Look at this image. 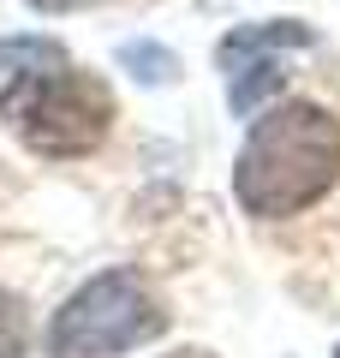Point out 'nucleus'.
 Returning <instances> with one entry per match:
<instances>
[{"label":"nucleus","mask_w":340,"mask_h":358,"mask_svg":"<svg viewBox=\"0 0 340 358\" xmlns=\"http://www.w3.org/2000/svg\"><path fill=\"white\" fill-rule=\"evenodd\" d=\"M167 334L162 299L143 287L138 268H108L84 281L48 322V352L54 358H120L132 346H150Z\"/></svg>","instance_id":"nucleus-3"},{"label":"nucleus","mask_w":340,"mask_h":358,"mask_svg":"<svg viewBox=\"0 0 340 358\" xmlns=\"http://www.w3.org/2000/svg\"><path fill=\"white\" fill-rule=\"evenodd\" d=\"M60 60H72V54L54 36H6L0 42V72H36V66H60Z\"/></svg>","instance_id":"nucleus-5"},{"label":"nucleus","mask_w":340,"mask_h":358,"mask_svg":"<svg viewBox=\"0 0 340 358\" xmlns=\"http://www.w3.org/2000/svg\"><path fill=\"white\" fill-rule=\"evenodd\" d=\"M340 179V120L316 102H281L251 126L233 167V192L251 215L287 221L328 197Z\"/></svg>","instance_id":"nucleus-1"},{"label":"nucleus","mask_w":340,"mask_h":358,"mask_svg":"<svg viewBox=\"0 0 340 358\" xmlns=\"http://www.w3.org/2000/svg\"><path fill=\"white\" fill-rule=\"evenodd\" d=\"M167 358H209V352H197V346H185V352H167Z\"/></svg>","instance_id":"nucleus-9"},{"label":"nucleus","mask_w":340,"mask_h":358,"mask_svg":"<svg viewBox=\"0 0 340 358\" xmlns=\"http://www.w3.org/2000/svg\"><path fill=\"white\" fill-rule=\"evenodd\" d=\"M0 120L13 126V138L36 155L72 162L90 155L113 126V96L101 78L78 72L72 60L60 66H36V72L13 78L0 90Z\"/></svg>","instance_id":"nucleus-2"},{"label":"nucleus","mask_w":340,"mask_h":358,"mask_svg":"<svg viewBox=\"0 0 340 358\" xmlns=\"http://www.w3.org/2000/svg\"><path fill=\"white\" fill-rule=\"evenodd\" d=\"M334 358H340V352H334Z\"/></svg>","instance_id":"nucleus-10"},{"label":"nucleus","mask_w":340,"mask_h":358,"mask_svg":"<svg viewBox=\"0 0 340 358\" xmlns=\"http://www.w3.org/2000/svg\"><path fill=\"white\" fill-rule=\"evenodd\" d=\"M36 13H78V6H90V0H30Z\"/></svg>","instance_id":"nucleus-8"},{"label":"nucleus","mask_w":340,"mask_h":358,"mask_svg":"<svg viewBox=\"0 0 340 358\" xmlns=\"http://www.w3.org/2000/svg\"><path fill=\"white\" fill-rule=\"evenodd\" d=\"M311 42H316V30L299 24V18L245 24V30H233V36H221L215 60H221V72H227V102H233V114L251 120L257 108H263V96H275V90L287 84V72H281L275 54L281 48H311Z\"/></svg>","instance_id":"nucleus-4"},{"label":"nucleus","mask_w":340,"mask_h":358,"mask_svg":"<svg viewBox=\"0 0 340 358\" xmlns=\"http://www.w3.org/2000/svg\"><path fill=\"white\" fill-rule=\"evenodd\" d=\"M120 66H126L138 84H173L179 78V60L167 48H155V42H126V48H120Z\"/></svg>","instance_id":"nucleus-6"},{"label":"nucleus","mask_w":340,"mask_h":358,"mask_svg":"<svg viewBox=\"0 0 340 358\" xmlns=\"http://www.w3.org/2000/svg\"><path fill=\"white\" fill-rule=\"evenodd\" d=\"M30 352V317H24V299L0 287V358H24Z\"/></svg>","instance_id":"nucleus-7"}]
</instances>
